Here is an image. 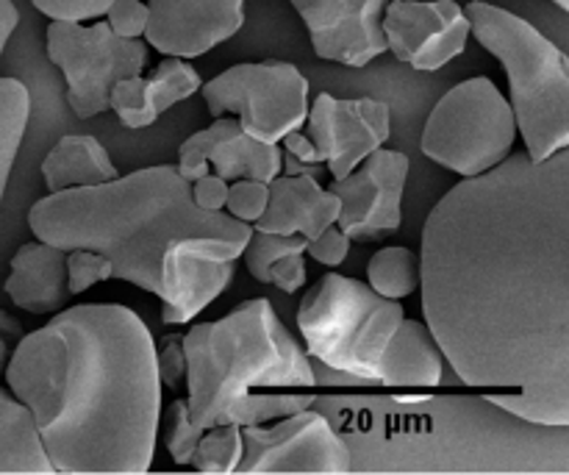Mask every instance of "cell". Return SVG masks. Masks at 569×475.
Instances as JSON below:
<instances>
[{
  "label": "cell",
  "mask_w": 569,
  "mask_h": 475,
  "mask_svg": "<svg viewBox=\"0 0 569 475\" xmlns=\"http://www.w3.org/2000/svg\"><path fill=\"white\" fill-rule=\"evenodd\" d=\"M381 31L395 59L433 72L465 53L470 20L456 0H389Z\"/></svg>",
  "instance_id": "cell-13"
},
{
  "label": "cell",
  "mask_w": 569,
  "mask_h": 475,
  "mask_svg": "<svg viewBox=\"0 0 569 475\" xmlns=\"http://www.w3.org/2000/svg\"><path fill=\"white\" fill-rule=\"evenodd\" d=\"M267 209L253 222V231L298 234L306 243L320 237L328 226H337L339 198L320 187L317 176H278L270 184Z\"/></svg>",
  "instance_id": "cell-18"
},
{
  "label": "cell",
  "mask_w": 569,
  "mask_h": 475,
  "mask_svg": "<svg viewBox=\"0 0 569 475\" xmlns=\"http://www.w3.org/2000/svg\"><path fill=\"white\" fill-rule=\"evenodd\" d=\"M476 37L509 76L517 131L531 161L569 148V61L556 42L522 17L500 6L472 0L465 6Z\"/></svg>",
  "instance_id": "cell-5"
},
{
  "label": "cell",
  "mask_w": 569,
  "mask_h": 475,
  "mask_svg": "<svg viewBox=\"0 0 569 475\" xmlns=\"http://www.w3.org/2000/svg\"><path fill=\"white\" fill-rule=\"evenodd\" d=\"M322 167H326V165H306V161L295 159L292 154H287V150H283L281 172H287V176H317V178H320Z\"/></svg>",
  "instance_id": "cell-39"
},
{
  "label": "cell",
  "mask_w": 569,
  "mask_h": 475,
  "mask_svg": "<svg viewBox=\"0 0 569 475\" xmlns=\"http://www.w3.org/2000/svg\"><path fill=\"white\" fill-rule=\"evenodd\" d=\"M348 250H350V237L339 226H328L320 237H315L309 245H306V254L326 267L342 265V261L348 259Z\"/></svg>",
  "instance_id": "cell-34"
},
{
  "label": "cell",
  "mask_w": 569,
  "mask_h": 475,
  "mask_svg": "<svg viewBox=\"0 0 569 475\" xmlns=\"http://www.w3.org/2000/svg\"><path fill=\"white\" fill-rule=\"evenodd\" d=\"M31 3L50 20L83 22L103 17L114 0H31Z\"/></svg>",
  "instance_id": "cell-32"
},
{
  "label": "cell",
  "mask_w": 569,
  "mask_h": 475,
  "mask_svg": "<svg viewBox=\"0 0 569 475\" xmlns=\"http://www.w3.org/2000/svg\"><path fill=\"white\" fill-rule=\"evenodd\" d=\"M109 150L92 133H67L50 148L42 161V178L48 192H61L72 187H94L117 178Z\"/></svg>",
  "instance_id": "cell-21"
},
{
  "label": "cell",
  "mask_w": 569,
  "mask_h": 475,
  "mask_svg": "<svg viewBox=\"0 0 569 475\" xmlns=\"http://www.w3.org/2000/svg\"><path fill=\"white\" fill-rule=\"evenodd\" d=\"M0 331H3L6 339H20L22 337V328L14 317H9L6 311H0Z\"/></svg>",
  "instance_id": "cell-40"
},
{
  "label": "cell",
  "mask_w": 569,
  "mask_h": 475,
  "mask_svg": "<svg viewBox=\"0 0 569 475\" xmlns=\"http://www.w3.org/2000/svg\"><path fill=\"white\" fill-rule=\"evenodd\" d=\"M106 22L122 39H142L148 28V3L142 0H114L106 11Z\"/></svg>",
  "instance_id": "cell-31"
},
{
  "label": "cell",
  "mask_w": 569,
  "mask_h": 475,
  "mask_svg": "<svg viewBox=\"0 0 569 475\" xmlns=\"http://www.w3.org/2000/svg\"><path fill=\"white\" fill-rule=\"evenodd\" d=\"M278 145H283V150H287V154H292L295 159L306 161V165H320V161H317V148H315V142H311V139L306 137V133L300 131V128H295V131H289L287 137H283Z\"/></svg>",
  "instance_id": "cell-37"
},
{
  "label": "cell",
  "mask_w": 569,
  "mask_h": 475,
  "mask_svg": "<svg viewBox=\"0 0 569 475\" xmlns=\"http://www.w3.org/2000/svg\"><path fill=\"white\" fill-rule=\"evenodd\" d=\"M211 117L237 115L248 137L278 145L303 128L309 115V81L289 61H248L200 83Z\"/></svg>",
  "instance_id": "cell-8"
},
{
  "label": "cell",
  "mask_w": 569,
  "mask_h": 475,
  "mask_svg": "<svg viewBox=\"0 0 569 475\" xmlns=\"http://www.w3.org/2000/svg\"><path fill=\"white\" fill-rule=\"evenodd\" d=\"M244 26V0H150L144 39L161 56L194 59Z\"/></svg>",
  "instance_id": "cell-16"
},
{
  "label": "cell",
  "mask_w": 569,
  "mask_h": 475,
  "mask_svg": "<svg viewBox=\"0 0 569 475\" xmlns=\"http://www.w3.org/2000/svg\"><path fill=\"white\" fill-rule=\"evenodd\" d=\"M17 22H20V14H17L14 3H11V0H0V56H3L6 42H9V37L14 33Z\"/></svg>",
  "instance_id": "cell-38"
},
{
  "label": "cell",
  "mask_w": 569,
  "mask_h": 475,
  "mask_svg": "<svg viewBox=\"0 0 569 475\" xmlns=\"http://www.w3.org/2000/svg\"><path fill=\"white\" fill-rule=\"evenodd\" d=\"M409 178V156L392 148H378L345 178H333L339 198L337 226L350 243H378L383 234L398 231L403 222V189Z\"/></svg>",
  "instance_id": "cell-11"
},
{
  "label": "cell",
  "mask_w": 569,
  "mask_h": 475,
  "mask_svg": "<svg viewBox=\"0 0 569 475\" xmlns=\"http://www.w3.org/2000/svg\"><path fill=\"white\" fill-rule=\"evenodd\" d=\"M156 367L161 384L176 389L187 376V356H183V334H170L156 345Z\"/></svg>",
  "instance_id": "cell-33"
},
{
  "label": "cell",
  "mask_w": 569,
  "mask_h": 475,
  "mask_svg": "<svg viewBox=\"0 0 569 475\" xmlns=\"http://www.w3.org/2000/svg\"><path fill=\"white\" fill-rule=\"evenodd\" d=\"M192 204L203 211H222L228 198V181H222L214 172H206L198 181H192Z\"/></svg>",
  "instance_id": "cell-36"
},
{
  "label": "cell",
  "mask_w": 569,
  "mask_h": 475,
  "mask_svg": "<svg viewBox=\"0 0 569 475\" xmlns=\"http://www.w3.org/2000/svg\"><path fill=\"white\" fill-rule=\"evenodd\" d=\"M200 83L203 78L192 65L178 56H164L150 78H142V72L120 78L109 92V109L120 117L122 126L137 131L153 126L167 109L192 98Z\"/></svg>",
  "instance_id": "cell-17"
},
{
  "label": "cell",
  "mask_w": 569,
  "mask_h": 475,
  "mask_svg": "<svg viewBox=\"0 0 569 475\" xmlns=\"http://www.w3.org/2000/svg\"><path fill=\"white\" fill-rule=\"evenodd\" d=\"M48 454L22 400L0 389V475H50Z\"/></svg>",
  "instance_id": "cell-22"
},
{
  "label": "cell",
  "mask_w": 569,
  "mask_h": 475,
  "mask_svg": "<svg viewBox=\"0 0 569 475\" xmlns=\"http://www.w3.org/2000/svg\"><path fill=\"white\" fill-rule=\"evenodd\" d=\"M306 254H289L283 259H278L270 267V284H276L281 293L295 295L298 289H303L306 284Z\"/></svg>",
  "instance_id": "cell-35"
},
{
  "label": "cell",
  "mask_w": 569,
  "mask_h": 475,
  "mask_svg": "<svg viewBox=\"0 0 569 475\" xmlns=\"http://www.w3.org/2000/svg\"><path fill=\"white\" fill-rule=\"evenodd\" d=\"M176 167L189 184L206 172H214L228 184L239 178L270 184L281 176L283 156L278 145L248 137L239 120H214L209 128L183 139Z\"/></svg>",
  "instance_id": "cell-15"
},
{
  "label": "cell",
  "mask_w": 569,
  "mask_h": 475,
  "mask_svg": "<svg viewBox=\"0 0 569 475\" xmlns=\"http://www.w3.org/2000/svg\"><path fill=\"white\" fill-rule=\"evenodd\" d=\"M183 356L189 420L203 432L228 423L237 400L253 387H317L309 354L283 328L267 298L244 300L222 320L189 328L183 334Z\"/></svg>",
  "instance_id": "cell-4"
},
{
  "label": "cell",
  "mask_w": 569,
  "mask_h": 475,
  "mask_svg": "<svg viewBox=\"0 0 569 475\" xmlns=\"http://www.w3.org/2000/svg\"><path fill=\"white\" fill-rule=\"evenodd\" d=\"M31 117V95L17 78H0V200Z\"/></svg>",
  "instance_id": "cell-23"
},
{
  "label": "cell",
  "mask_w": 569,
  "mask_h": 475,
  "mask_svg": "<svg viewBox=\"0 0 569 475\" xmlns=\"http://www.w3.org/2000/svg\"><path fill=\"white\" fill-rule=\"evenodd\" d=\"M389 0H292L320 59L367 67L387 53L381 17Z\"/></svg>",
  "instance_id": "cell-14"
},
{
  "label": "cell",
  "mask_w": 569,
  "mask_h": 475,
  "mask_svg": "<svg viewBox=\"0 0 569 475\" xmlns=\"http://www.w3.org/2000/svg\"><path fill=\"white\" fill-rule=\"evenodd\" d=\"M306 245L309 243L303 237H298V234L253 231L248 245H244L242 256L250 276L259 284H270V267L289 254H306Z\"/></svg>",
  "instance_id": "cell-27"
},
{
  "label": "cell",
  "mask_w": 569,
  "mask_h": 475,
  "mask_svg": "<svg viewBox=\"0 0 569 475\" xmlns=\"http://www.w3.org/2000/svg\"><path fill=\"white\" fill-rule=\"evenodd\" d=\"M517 142L509 100L489 78H467L450 89L422 128V154L461 178L498 167Z\"/></svg>",
  "instance_id": "cell-7"
},
{
  "label": "cell",
  "mask_w": 569,
  "mask_h": 475,
  "mask_svg": "<svg viewBox=\"0 0 569 475\" xmlns=\"http://www.w3.org/2000/svg\"><path fill=\"white\" fill-rule=\"evenodd\" d=\"M48 59L64 72L67 103L72 115L89 120L109 111V92L120 78L139 76L148 65L142 39H122L109 22L50 20Z\"/></svg>",
  "instance_id": "cell-9"
},
{
  "label": "cell",
  "mask_w": 569,
  "mask_h": 475,
  "mask_svg": "<svg viewBox=\"0 0 569 475\" xmlns=\"http://www.w3.org/2000/svg\"><path fill=\"white\" fill-rule=\"evenodd\" d=\"M109 278H114V270H111V261L103 254L89 248L67 250V287H70V295L87 293L94 284L109 281Z\"/></svg>",
  "instance_id": "cell-28"
},
{
  "label": "cell",
  "mask_w": 569,
  "mask_h": 475,
  "mask_svg": "<svg viewBox=\"0 0 569 475\" xmlns=\"http://www.w3.org/2000/svg\"><path fill=\"white\" fill-rule=\"evenodd\" d=\"M6 295L31 315H56L64 309L72 298L67 287V250L42 239L22 245L11 259Z\"/></svg>",
  "instance_id": "cell-19"
},
{
  "label": "cell",
  "mask_w": 569,
  "mask_h": 475,
  "mask_svg": "<svg viewBox=\"0 0 569 475\" xmlns=\"http://www.w3.org/2000/svg\"><path fill=\"white\" fill-rule=\"evenodd\" d=\"M422 315L445 362L483 398L569 426V148L509 154L433 206L420 248Z\"/></svg>",
  "instance_id": "cell-1"
},
{
  "label": "cell",
  "mask_w": 569,
  "mask_h": 475,
  "mask_svg": "<svg viewBox=\"0 0 569 475\" xmlns=\"http://www.w3.org/2000/svg\"><path fill=\"white\" fill-rule=\"evenodd\" d=\"M203 428L189 420L187 400H176L170 406V432H167V451L176 465H192L194 445H198Z\"/></svg>",
  "instance_id": "cell-30"
},
{
  "label": "cell",
  "mask_w": 569,
  "mask_h": 475,
  "mask_svg": "<svg viewBox=\"0 0 569 475\" xmlns=\"http://www.w3.org/2000/svg\"><path fill=\"white\" fill-rule=\"evenodd\" d=\"M367 281L372 293L383 298H409L415 289H420V256L409 248H383L367 265Z\"/></svg>",
  "instance_id": "cell-24"
},
{
  "label": "cell",
  "mask_w": 569,
  "mask_h": 475,
  "mask_svg": "<svg viewBox=\"0 0 569 475\" xmlns=\"http://www.w3.org/2000/svg\"><path fill=\"white\" fill-rule=\"evenodd\" d=\"M392 133V111L372 98L339 100L317 95L306 115V137L315 142L317 161L328 165L333 178H345L372 150L383 148Z\"/></svg>",
  "instance_id": "cell-12"
},
{
  "label": "cell",
  "mask_w": 569,
  "mask_h": 475,
  "mask_svg": "<svg viewBox=\"0 0 569 475\" xmlns=\"http://www.w3.org/2000/svg\"><path fill=\"white\" fill-rule=\"evenodd\" d=\"M178 167H144L94 187L44 195L28 211L33 237L53 248H89L117 281L161 298V320L181 326L226 293L253 226L192 204Z\"/></svg>",
  "instance_id": "cell-3"
},
{
  "label": "cell",
  "mask_w": 569,
  "mask_h": 475,
  "mask_svg": "<svg viewBox=\"0 0 569 475\" xmlns=\"http://www.w3.org/2000/svg\"><path fill=\"white\" fill-rule=\"evenodd\" d=\"M553 3H556V6H559V9H561V11H567V9H569V0H553Z\"/></svg>",
  "instance_id": "cell-42"
},
{
  "label": "cell",
  "mask_w": 569,
  "mask_h": 475,
  "mask_svg": "<svg viewBox=\"0 0 569 475\" xmlns=\"http://www.w3.org/2000/svg\"><path fill=\"white\" fill-rule=\"evenodd\" d=\"M6 362H9V339L0 337V373L6 370Z\"/></svg>",
  "instance_id": "cell-41"
},
{
  "label": "cell",
  "mask_w": 569,
  "mask_h": 475,
  "mask_svg": "<svg viewBox=\"0 0 569 475\" xmlns=\"http://www.w3.org/2000/svg\"><path fill=\"white\" fill-rule=\"evenodd\" d=\"M6 382L28 406L53 473L142 475L159 437L156 343L137 311L83 304L26 334Z\"/></svg>",
  "instance_id": "cell-2"
},
{
  "label": "cell",
  "mask_w": 569,
  "mask_h": 475,
  "mask_svg": "<svg viewBox=\"0 0 569 475\" xmlns=\"http://www.w3.org/2000/svg\"><path fill=\"white\" fill-rule=\"evenodd\" d=\"M353 454L322 412L303 409L272 420V426H242V475H345L353 473Z\"/></svg>",
  "instance_id": "cell-10"
},
{
  "label": "cell",
  "mask_w": 569,
  "mask_h": 475,
  "mask_svg": "<svg viewBox=\"0 0 569 475\" xmlns=\"http://www.w3.org/2000/svg\"><path fill=\"white\" fill-rule=\"evenodd\" d=\"M445 382V356L426 323L406 320L392 334L378 362V387L433 389Z\"/></svg>",
  "instance_id": "cell-20"
},
{
  "label": "cell",
  "mask_w": 569,
  "mask_h": 475,
  "mask_svg": "<svg viewBox=\"0 0 569 475\" xmlns=\"http://www.w3.org/2000/svg\"><path fill=\"white\" fill-rule=\"evenodd\" d=\"M403 317V306L370 284L328 273L306 293L298 328L309 359L378 387V362Z\"/></svg>",
  "instance_id": "cell-6"
},
{
  "label": "cell",
  "mask_w": 569,
  "mask_h": 475,
  "mask_svg": "<svg viewBox=\"0 0 569 475\" xmlns=\"http://www.w3.org/2000/svg\"><path fill=\"white\" fill-rule=\"evenodd\" d=\"M315 395L309 393H248L231 409L228 423L233 426H264V423L281 420L311 406Z\"/></svg>",
  "instance_id": "cell-26"
},
{
  "label": "cell",
  "mask_w": 569,
  "mask_h": 475,
  "mask_svg": "<svg viewBox=\"0 0 569 475\" xmlns=\"http://www.w3.org/2000/svg\"><path fill=\"white\" fill-rule=\"evenodd\" d=\"M267 198H270V187H267V184L239 178V181L228 184L226 215H231L233 220L253 226V222L264 215Z\"/></svg>",
  "instance_id": "cell-29"
},
{
  "label": "cell",
  "mask_w": 569,
  "mask_h": 475,
  "mask_svg": "<svg viewBox=\"0 0 569 475\" xmlns=\"http://www.w3.org/2000/svg\"><path fill=\"white\" fill-rule=\"evenodd\" d=\"M242 459V426L222 423L200 434L192 454V467L206 475H231L237 473Z\"/></svg>",
  "instance_id": "cell-25"
}]
</instances>
